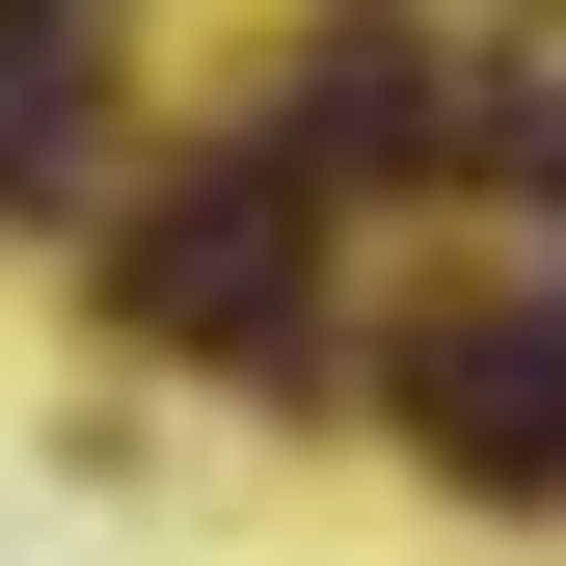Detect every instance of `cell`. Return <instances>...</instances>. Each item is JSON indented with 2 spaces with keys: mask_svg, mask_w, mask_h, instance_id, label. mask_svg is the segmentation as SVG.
I'll use <instances>...</instances> for the list:
<instances>
[{
  "mask_svg": "<svg viewBox=\"0 0 566 566\" xmlns=\"http://www.w3.org/2000/svg\"><path fill=\"white\" fill-rule=\"evenodd\" d=\"M405 432H432V485H485V513H539V485H566V297L405 324Z\"/></svg>",
  "mask_w": 566,
  "mask_h": 566,
  "instance_id": "1",
  "label": "cell"
},
{
  "mask_svg": "<svg viewBox=\"0 0 566 566\" xmlns=\"http://www.w3.org/2000/svg\"><path fill=\"white\" fill-rule=\"evenodd\" d=\"M270 243H297V163H217V189H163V217H135V324L297 350V324H270Z\"/></svg>",
  "mask_w": 566,
  "mask_h": 566,
  "instance_id": "2",
  "label": "cell"
}]
</instances>
